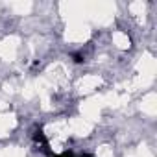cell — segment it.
Wrapping results in <instances>:
<instances>
[{
    "label": "cell",
    "instance_id": "6da1fadb",
    "mask_svg": "<svg viewBox=\"0 0 157 157\" xmlns=\"http://www.w3.org/2000/svg\"><path fill=\"white\" fill-rule=\"evenodd\" d=\"M54 157H74V153H70V151H65V153H61V155H54Z\"/></svg>",
    "mask_w": 157,
    "mask_h": 157
},
{
    "label": "cell",
    "instance_id": "7a4b0ae2",
    "mask_svg": "<svg viewBox=\"0 0 157 157\" xmlns=\"http://www.w3.org/2000/svg\"><path fill=\"white\" fill-rule=\"evenodd\" d=\"M74 61H76V63H82V61H83V57H82L80 54H76V56H74Z\"/></svg>",
    "mask_w": 157,
    "mask_h": 157
},
{
    "label": "cell",
    "instance_id": "3957f363",
    "mask_svg": "<svg viewBox=\"0 0 157 157\" xmlns=\"http://www.w3.org/2000/svg\"><path fill=\"white\" fill-rule=\"evenodd\" d=\"M82 157H93V155H82Z\"/></svg>",
    "mask_w": 157,
    "mask_h": 157
}]
</instances>
